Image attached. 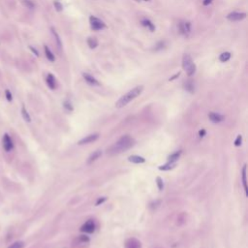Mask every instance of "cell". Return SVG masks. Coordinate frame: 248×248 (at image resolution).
<instances>
[{
    "mask_svg": "<svg viewBox=\"0 0 248 248\" xmlns=\"http://www.w3.org/2000/svg\"><path fill=\"white\" fill-rule=\"evenodd\" d=\"M144 90V86L142 85H139V86L134 87L133 89H131L130 91H128L126 94L121 96L116 103H115V107L117 109H121L123 107H125L126 105H128L131 101H133L134 99H136L140 93Z\"/></svg>",
    "mask_w": 248,
    "mask_h": 248,
    "instance_id": "obj_2",
    "label": "cell"
},
{
    "mask_svg": "<svg viewBox=\"0 0 248 248\" xmlns=\"http://www.w3.org/2000/svg\"><path fill=\"white\" fill-rule=\"evenodd\" d=\"M64 107L68 110V111H73V107L71 106V103H69V102H67V101L64 103Z\"/></svg>",
    "mask_w": 248,
    "mask_h": 248,
    "instance_id": "obj_32",
    "label": "cell"
},
{
    "mask_svg": "<svg viewBox=\"0 0 248 248\" xmlns=\"http://www.w3.org/2000/svg\"><path fill=\"white\" fill-rule=\"evenodd\" d=\"M178 31L183 36H189L192 32V24L188 21H180L177 24Z\"/></svg>",
    "mask_w": 248,
    "mask_h": 248,
    "instance_id": "obj_4",
    "label": "cell"
},
{
    "mask_svg": "<svg viewBox=\"0 0 248 248\" xmlns=\"http://www.w3.org/2000/svg\"><path fill=\"white\" fill-rule=\"evenodd\" d=\"M182 68L189 77L193 76L196 72V65L193 61L192 57L187 53L184 54L182 57Z\"/></svg>",
    "mask_w": 248,
    "mask_h": 248,
    "instance_id": "obj_3",
    "label": "cell"
},
{
    "mask_svg": "<svg viewBox=\"0 0 248 248\" xmlns=\"http://www.w3.org/2000/svg\"><path fill=\"white\" fill-rule=\"evenodd\" d=\"M156 183H157V185H158L159 190H163V188H164V183H163V180H162L161 177H157V178H156Z\"/></svg>",
    "mask_w": 248,
    "mask_h": 248,
    "instance_id": "obj_28",
    "label": "cell"
},
{
    "mask_svg": "<svg viewBox=\"0 0 248 248\" xmlns=\"http://www.w3.org/2000/svg\"><path fill=\"white\" fill-rule=\"evenodd\" d=\"M53 4H54V7H55L56 11H58V12H60V11H62V10H63V6H62V4H60L58 1H55Z\"/></svg>",
    "mask_w": 248,
    "mask_h": 248,
    "instance_id": "obj_30",
    "label": "cell"
},
{
    "mask_svg": "<svg viewBox=\"0 0 248 248\" xmlns=\"http://www.w3.org/2000/svg\"><path fill=\"white\" fill-rule=\"evenodd\" d=\"M29 48H30V49H31V51H32L33 52H34V54H35V55H36V56H38V55H39V53H38V51H37L36 49H35L34 48H33V47H29Z\"/></svg>",
    "mask_w": 248,
    "mask_h": 248,
    "instance_id": "obj_36",
    "label": "cell"
},
{
    "mask_svg": "<svg viewBox=\"0 0 248 248\" xmlns=\"http://www.w3.org/2000/svg\"><path fill=\"white\" fill-rule=\"evenodd\" d=\"M5 96H6V99L9 102H11L13 100V96H12V93H11V91L9 89H6L5 90Z\"/></svg>",
    "mask_w": 248,
    "mask_h": 248,
    "instance_id": "obj_29",
    "label": "cell"
},
{
    "mask_svg": "<svg viewBox=\"0 0 248 248\" xmlns=\"http://www.w3.org/2000/svg\"><path fill=\"white\" fill-rule=\"evenodd\" d=\"M46 82H47L48 86L51 88V89H55L56 88V81L52 74H48V75H47Z\"/></svg>",
    "mask_w": 248,
    "mask_h": 248,
    "instance_id": "obj_12",
    "label": "cell"
},
{
    "mask_svg": "<svg viewBox=\"0 0 248 248\" xmlns=\"http://www.w3.org/2000/svg\"><path fill=\"white\" fill-rule=\"evenodd\" d=\"M231 56H232V54H231V52H229V51H225V52H223V53H221L220 54V56H219V60L221 62H227V61H229V60L231 59Z\"/></svg>",
    "mask_w": 248,
    "mask_h": 248,
    "instance_id": "obj_20",
    "label": "cell"
},
{
    "mask_svg": "<svg viewBox=\"0 0 248 248\" xmlns=\"http://www.w3.org/2000/svg\"><path fill=\"white\" fill-rule=\"evenodd\" d=\"M184 88H185L187 91H189V92H191V93L194 92V90H195L194 84H193L191 81H188V82H186L185 84H184Z\"/></svg>",
    "mask_w": 248,
    "mask_h": 248,
    "instance_id": "obj_25",
    "label": "cell"
},
{
    "mask_svg": "<svg viewBox=\"0 0 248 248\" xmlns=\"http://www.w3.org/2000/svg\"><path fill=\"white\" fill-rule=\"evenodd\" d=\"M179 75H180V73H177V74H176V75H175V76H173V78H171V79H170V81H173V79H176V77H178V76H179Z\"/></svg>",
    "mask_w": 248,
    "mask_h": 248,
    "instance_id": "obj_37",
    "label": "cell"
},
{
    "mask_svg": "<svg viewBox=\"0 0 248 248\" xmlns=\"http://www.w3.org/2000/svg\"><path fill=\"white\" fill-rule=\"evenodd\" d=\"M2 145H3V148L5 151L9 152L14 148V144L13 140L10 138V136L8 134H4L3 135V139H2Z\"/></svg>",
    "mask_w": 248,
    "mask_h": 248,
    "instance_id": "obj_6",
    "label": "cell"
},
{
    "mask_svg": "<svg viewBox=\"0 0 248 248\" xmlns=\"http://www.w3.org/2000/svg\"><path fill=\"white\" fill-rule=\"evenodd\" d=\"M135 1H140V0H135Z\"/></svg>",
    "mask_w": 248,
    "mask_h": 248,
    "instance_id": "obj_41",
    "label": "cell"
},
{
    "mask_svg": "<svg viewBox=\"0 0 248 248\" xmlns=\"http://www.w3.org/2000/svg\"><path fill=\"white\" fill-rule=\"evenodd\" d=\"M180 154H181V151H176V152L173 153L172 155H170L168 157L169 162H171V163H175V162L178 160V158L180 157Z\"/></svg>",
    "mask_w": 248,
    "mask_h": 248,
    "instance_id": "obj_21",
    "label": "cell"
},
{
    "mask_svg": "<svg viewBox=\"0 0 248 248\" xmlns=\"http://www.w3.org/2000/svg\"><path fill=\"white\" fill-rule=\"evenodd\" d=\"M99 138V134H91V135H88L84 139H82L79 142H78V145H86V144H90V142H95L96 140H98Z\"/></svg>",
    "mask_w": 248,
    "mask_h": 248,
    "instance_id": "obj_10",
    "label": "cell"
},
{
    "mask_svg": "<svg viewBox=\"0 0 248 248\" xmlns=\"http://www.w3.org/2000/svg\"><path fill=\"white\" fill-rule=\"evenodd\" d=\"M21 114H23V119L25 121H27V122H30V121H31V117H30L28 112H27V110L25 109L24 106H23V108H21Z\"/></svg>",
    "mask_w": 248,
    "mask_h": 248,
    "instance_id": "obj_23",
    "label": "cell"
},
{
    "mask_svg": "<svg viewBox=\"0 0 248 248\" xmlns=\"http://www.w3.org/2000/svg\"><path fill=\"white\" fill-rule=\"evenodd\" d=\"M87 45L90 49H95L98 47L99 42L95 37H89L87 39Z\"/></svg>",
    "mask_w": 248,
    "mask_h": 248,
    "instance_id": "obj_18",
    "label": "cell"
},
{
    "mask_svg": "<svg viewBox=\"0 0 248 248\" xmlns=\"http://www.w3.org/2000/svg\"><path fill=\"white\" fill-rule=\"evenodd\" d=\"M241 142H242V137L240 136V135H238V138H236V140H235V145L236 147H239V145H241Z\"/></svg>",
    "mask_w": 248,
    "mask_h": 248,
    "instance_id": "obj_31",
    "label": "cell"
},
{
    "mask_svg": "<svg viewBox=\"0 0 248 248\" xmlns=\"http://www.w3.org/2000/svg\"><path fill=\"white\" fill-rule=\"evenodd\" d=\"M213 0H203V6H208L209 4L212 3Z\"/></svg>",
    "mask_w": 248,
    "mask_h": 248,
    "instance_id": "obj_33",
    "label": "cell"
},
{
    "mask_svg": "<svg viewBox=\"0 0 248 248\" xmlns=\"http://www.w3.org/2000/svg\"><path fill=\"white\" fill-rule=\"evenodd\" d=\"M45 54H46L47 59H48L49 61L54 62V60H55V56H54L53 52H52L51 49H49V48L48 46H45Z\"/></svg>",
    "mask_w": 248,
    "mask_h": 248,
    "instance_id": "obj_16",
    "label": "cell"
},
{
    "mask_svg": "<svg viewBox=\"0 0 248 248\" xmlns=\"http://www.w3.org/2000/svg\"><path fill=\"white\" fill-rule=\"evenodd\" d=\"M51 32H52V35H53L54 38H55V41H56L57 46H58V48L60 49V48L62 47V43H61V40H60L59 35L57 34V32L55 31V29H54V28H51Z\"/></svg>",
    "mask_w": 248,
    "mask_h": 248,
    "instance_id": "obj_26",
    "label": "cell"
},
{
    "mask_svg": "<svg viewBox=\"0 0 248 248\" xmlns=\"http://www.w3.org/2000/svg\"><path fill=\"white\" fill-rule=\"evenodd\" d=\"M23 246L24 243L23 241H16L11 246H9V248H23Z\"/></svg>",
    "mask_w": 248,
    "mask_h": 248,
    "instance_id": "obj_27",
    "label": "cell"
},
{
    "mask_svg": "<svg viewBox=\"0 0 248 248\" xmlns=\"http://www.w3.org/2000/svg\"><path fill=\"white\" fill-rule=\"evenodd\" d=\"M206 134V131L205 130H203V131H200V135H201V137H203V135Z\"/></svg>",
    "mask_w": 248,
    "mask_h": 248,
    "instance_id": "obj_39",
    "label": "cell"
},
{
    "mask_svg": "<svg viewBox=\"0 0 248 248\" xmlns=\"http://www.w3.org/2000/svg\"><path fill=\"white\" fill-rule=\"evenodd\" d=\"M245 18H246V14L239 12H232L227 16V18L231 21H240Z\"/></svg>",
    "mask_w": 248,
    "mask_h": 248,
    "instance_id": "obj_7",
    "label": "cell"
},
{
    "mask_svg": "<svg viewBox=\"0 0 248 248\" xmlns=\"http://www.w3.org/2000/svg\"><path fill=\"white\" fill-rule=\"evenodd\" d=\"M140 23H142V26H145V28H147L148 30H149L150 32L155 31V25H154V23H152V21H149L148 18H142V21H140Z\"/></svg>",
    "mask_w": 248,
    "mask_h": 248,
    "instance_id": "obj_14",
    "label": "cell"
},
{
    "mask_svg": "<svg viewBox=\"0 0 248 248\" xmlns=\"http://www.w3.org/2000/svg\"><path fill=\"white\" fill-rule=\"evenodd\" d=\"M140 242L136 238H129L125 243V248H140Z\"/></svg>",
    "mask_w": 248,
    "mask_h": 248,
    "instance_id": "obj_13",
    "label": "cell"
},
{
    "mask_svg": "<svg viewBox=\"0 0 248 248\" xmlns=\"http://www.w3.org/2000/svg\"><path fill=\"white\" fill-rule=\"evenodd\" d=\"M134 145H135V140L130 136H128V135H126V136L121 137L116 142H114L110 147V149L108 150V154H110V155L120 154L123 151H126L129 148H131Z\"/></svg>",
    "mask_w": 248,
    "mask_h": 248,
    "instance_id": "obj_1",
    "label": "cell"
},
{
    "mask_svg": "<svg viewBox=\"0 0 248 248\" xmlns=\"http://www.w3.org/2000/svg\"><path fill=\"white\" fill-rule=\"evenodd\" d=\"M101 155H102V151H101V150H96V151H94V152H93L91 155L89 156V158H88V160H87V163L90 164V163H92V162L96 161L97 159L100 158Z\"/></svg>",
    "mask_w": 248,
    "mask_h": 248,
    "instance_id": "obj_17",
    "label": "cell"
},
{
    "mask_svg": "<svg viewBox=\"0 0 248 248\" xmlns=\"http://www.w3.org/2000/svg\"><path fill=\"white\" fill-rule=\"evenodd\" d=\"M82 77H84V81L86 82L89 85H92V86H99V85H100V82H99L94 77L90 75V74L84 73L82 74Z\"/></svg>",
    "mask_w": 248,
    "mask_h": 248,
    "instance_id": "obj_9",
    "label": "cell"
},
{
    "mask_svg": "<svg viewBox=\"0 0 248 248\" xmlns=\"http://www.w3.org/2000/svg\"><path fill=\"white\" fill-rule=\"evenodd\" d=\"M144 1H150V0H144Z\"/></svg>",
    "mask_w": 248,
    "mask_h": 248,
    "instance_id": "obj_40",
    "label": "cell"
},
{
    "mask_svg": "<svg viewBox=\"0 0 248 248\" xmlns=\"http://www.w3.org/2000/svg\"><path fill=\"white\" fill-rule=\"evenodd\" d=\"M208 118H209V120L213 123H220L224 120V116H223V115L217 114V112H213L208 114Z\"/></svg>",
    "mask_w": 248,
    "mask_h": 248,
    "instance_id": "obj_11",
    "label": "cell"
},
{
    "mask_svg": "<svg viewBox=\"0 0 248 248\" xmlns=\"http://www.w3.org/2000/svg\"><path fill=\"white\" fill-rule=\"evenodd\" d=\"M246 165H244L243 169H242V184H243V188L245 191V194L247 195V180H246Z\"/></svg>",
    "mask_w": 248,
    "mask_h": 248,
    "instance_id": "obj_19",
    "label": "cell"
},
{
    "mask_svg": "<svg viewBox=\"0 0 248 248\" xmlns=\"http://www.w3.org/2000/svg\"><path fill=\"white\" fill-rule=\"evenodd\" d=\"M21 3L24 7L28 8V9H34L35 8V3L33 2V0H21Z\"/></svg>",
    "mask_w": 248,
    "mask_h": 248,
    "instance_id": "obj_22",
    "label": "cell"
},
{
    "mask_svg": "<svg viewBox=\"0 0 248 248\" xmlns=\"http://www.w3.org/2000/svg\"><path fill=\"white\" fill-rule=\"evenodd\" d=\"M175 163H171V162H168V163L166 165H164V166H161L159 167V170L160 171H170V170H173V168L175 167Z\"/></svg>",
    "mask_w": 248,
    "mask_h": 248,
    "instance_id": "obj_24",
    "label": "cell"
},
{
    "mask_svg": "<svg viewBox=\"0 0 248 248\" xmlns=\"http://www.w3.org/2000/svg\"><path fill=\"white\" fill-rule=\"evenodd\" d=\"M89 23L91 29L94 30V31H99V30H102L106 27V24H105L104 21L94 16H91L89 18Z\"/></svg>",
    "mask_w": 248,
    "mask_h": 248,
    "instance_id": "obj_5",
    "label": "cell"
},
{
    "mask_svg": "<svg viewBox=\"0 0 248 248\" xmlns=\"http://www.w3.org/2000/svg\"><path fill=\"white\" fill-rule=\"evenodd\" d=\"M164 45H165V43H164V42H160V43L158 44V45L156 46V47H158V48H155V49H156V51H158V49H163V48H164Z\"/></svg>",
    "mask_w": 248,
    "mask_h": 248,
    "instance_id": "obj_34",
    "label": "cell"
},
{
    "mask_svg": "<svg viewBox=\"0 0 248 248\" xmlns=\"http://www.w3.org/2000/svg\"><path fill=\"white\" fill-rule=\"evenodd\" d=\"M106 200H107V199H106V198H105V197L100 198V199H99V200L97 201V203H96V206H99V205H100V203H103Z\"/></svg>",
    "mask_w": 248,
    "mask_h": 248,
    "instance_id": "obj_35",
    "label": "cell"
},
{
    "mask_svg": "<svg viewBox=\"0 0 248 248\" xmlns=\"http://www.w3.org/2000/svg\"><path fill=\"white\" fill-rule=\"evenodd\" d=\"M81 231L82 233L86 234H91L95 231V224L92 220H88L87 222H85L84 225L82 226Z\"/></svg>",
    "mask_w": 248,
    "mask_h": 248,
    "instance_id": "obj_8",
    "label": "cell"
},
{
    "mask_svg": "<svg viewBox=\"0 0 248 248\" xmlns=\"http://www.w3.org/2000/svg\"><path fill=\"white\" fill-rule=\"evenodd\" d=\"M82 241H88L89 239H88V238H84V236H82Z\"/></svg>",
    "mask_w": 248,
    "mask_h": 248,
    "instance_id": "obj_38",
    "label": "cell"
},
{
    "mask_svg": "<svg viewBox=\"0 0 248 248\" xmlns=\"http://www.w3.org/2000/svg\"><path fill=\"white\" fill-rule=\"evenodd\" d=\"M128 160H129V162H132V163H135V164H142V163H145V159L144 158V157L139 156V155L129 156Z\"/></svg>",
    "mask_w": 248,
    "mask_h": 248,
    "instance_id": "obj_15",
    "label": "cell"
}]
</instances>
